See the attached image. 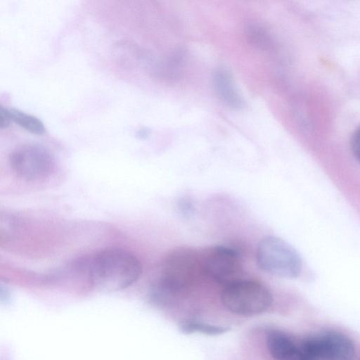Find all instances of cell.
I'll list each match as a JSON object with an SVG mask.
<instances>
[{
  "label": "cell",
  "instance_id": "obj_1",
  "mask_svg": "<svg viewBox=\"0 0 360 360\" xmlns=\"http://www.w3.org/2000/svg\"><path fill=\"white\" fill-rule=\"evenodd\" d=\"M75 269L84 274L96 288L117 291L134 283L142 266L139 259L122 248H108L78 259Z\"/></svg>",
  "mask_w": 360,
  "mask_h": 360
},
{
  "label": "cell",
  "instance_id": "obj_2",
  "mask_svg": "<svg viewBox=\"0 0 360 360\" xmlns=\"http://www.w3.org/2000/svg\"><path fill=\"white\" fill-rule=\"evenodd\" d=\"M200 275H204L200 252L190 248H176L163 261L155 293L162 298L174 296L190 286Z\"/></svg>",
  "mask_w": 360,
  "mask_h": 360
},
{
  "label": "cell",
  "instance_id": "obj_3",
  "mask_svg": "<svg viewBox=\"0 0 360 360\" xmlns=\"http://www.w3.org/2000/svg\"><path fill=\"white\" fill-rule=\"evenodd\" d=\"M256 259L264 271L281 278H296L302 267L297 252L286 241L272 236L260 240Z\"/></svg>",
  "mask_w": 360,
  "mask_h": 360
},
{
  "label": "cell",
  "instance_id": "obj_4",
  "mask_svg": "<svg viewBox=\"0 0 360 360\" xmlns=\"http://www.w3.org/2000/svg\"><path fill=\"white\" fill-rule=\"evenodd\" d=\"M221 300L224 307L233 314L253 316L269 308L272 296L260 283L240 279L224 286Z\"/></svg>",
  "mask_w": 360,
  "mask_h": 360
},
{
  "label": "cell",
  "instance_id": "obj_5",
  "mask_svg": "<svg viewBox=\"0 0 360 360\" xmlns=\"http://www.w3.org/2000/svg\"><path fill=\"white\" fill-rule=\"evenodd\" d=\"M9 163L15 176L27 182L45 180L56 169L55 160L49 151L35 144L15 148L9 156Z\"/></svg>",
  "mask_w": 360,
  "mask_h": 360
},
{
  "label": "cell",
  "instance_id": "obj_6",
  "mask_svg": "<svg viewBox=\"0 0 360 360\" xmlns=\"http://www.w3.org/2000/svg\"><path fill=\"white\" fill-rule=\"evenodd\" d=\"M202 271L224 286L240 280L243 264L236 251L225 246H214L200 252Z\"/></svg>",
  "mask_w": 360,
  "mask_h": 360
},
{
  "label": "cell",
  "instance_id": "obj_7",
  "mask_svg": "<svg viewBox=\"0 0 360 360\" xmlns=\"http://www.w3.org/2000/svg\"><path fill=\"white\" fill-rule=\"evenodd\" d=\"M302 350L307 360H351L354 347L347 336L330 333L303 341Z\"/></svg>",
  "mask_w": 360,
  "mask_h": 360
},
{
  "label": "cell",
  "instance_id": "obj_8",
  "mask_svg": "<svg viewBox=\"0 0 360 360\" xmlns=\"http://www.w3.org/2000/svg\"><path fill=\"white\" fill-rule=\"evenodd\" d=\"M266 346L275 360H300L299 346L283 333H269L266 338Z\"/></svg>",
  "mask_w": 360,
  "mask_h": 360
},
{
  "label": "cell",
  "instance_id": "obj_9",
  "mask_svg": "<svg viewBox=\"0 0 360 360\" xmlns=\"http://www.w3.org/2000/svg\"><path fill=\"white\" fill-rule=\"evenodd\" d=\"M11 121L30 132L38 135L45 133L43 123L36 117L25 113L19 110L9 109Z\"/></svg>",
  "mask_w": 360,
  "mask_h": 360
},
{
  "label": "cell",
  "instance_id": "obj_10",
  "mask_svg": "<svg viewBox=\"0 0 360 360\" xmlns=\"http://www.w3.org/2000/svg\"><path fill=\"white\" fill-rule=\"evenodd\" d=\"M182 333L186 334L202 333L208 335H219L229 331V328L216 326L195 321L182 322L179 326Z\"/></svg>",
  "mask_w": 360,
  "mask_h": 360
},
{
  "label": "cell",
  "instance_id": "obj_11",
  "mask_svg": "<svg viewBox=\"0 0 360 360\" xmlns=\"http://www.w3.org/2000/svg\"><path fill=\"white\" fill-rule=\"evenodd\" d=\"M350 148L354 157L360 162V126L352 135Z\"/></svg>",
  "mask_w": 360,
  "mask_h": 360
},
{
  "label": "cell",
  "instance_id": "obj_12",
  "mask_svg": "<svg viewBox=\"0 0 360 360\" xmlns=\"http://www.w3.org/2000/svg\"><path fill=\"white\" fill-rule=\"evenodd\" d=\"M0 125L1 128H6L9 126L10 122L11 121V118L9 113V110L3 108L1 106L0 108Z\"/></svg>",
  "mask_w": 360,
  "mask_h": 360
}]
</instances>
